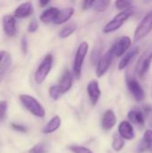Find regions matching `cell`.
Listing matches in <instances>:
<instances>
[{
    "label": "cell",
    "mask_w": 152,
    "mask_h": 153,
    "mask_svg": "<svg viewBox=\"0 0 152 153\" xmlns=\"http://www.w3.org/2000/svg\"><path fill=\"white\" fill-rule=\"evenodd\" d=\"M20 101L22 104V106L34 117L43 118L46 115L45 108L40 104V102L35 99L33 96L28 95V94H22L19 96Z\"/></svg>",
    "instance_id": "6da1fadb"
},
{
    "label": "cell",
    "mask_w": 152,
    "mask_h": 153,
    "mask_svg": "<svg viewBox=\"0 0 152 153\" xmlns=\"http://www.w3.org/2000/svg\"><path fill=\"white\" fill-rule=\"evenodd\" d=\"M133 14V10L131 8L120 11L111 21H109L104 27H103V32L104 33H112L118 29H120L124 23Z\"/></svg>",
    "instance_id": "7a4b0ae2"
},
{
    "label": "cell",
    "mask_w": 152,
    "mask_h": 153,
    "mask_svg": "<svg viewBox=\"0 0 152 153\" xmlns=\"http://www.w3.org/2000/svg\"><path fill=\"white\" fill-rule=\"evenodd\" d=\"M88 50H89V44L86 41L82 42L76 50L73 65V74L76 79H79L82 75V65H83L85 57L88 54Z\"/></svg>",
    "instance_id": "3957f363"
},
{
    "label": "cell",
    "mask_w": 152,
    "mask_h": 153,
    "mask_svg": "<svg viewBox=\"0 0 152 153\" xmlns=\"http://www.w3.org/2000/svg\"><path fill=\"white\" fill-rule=\"evenodd\" d=\"M52 66H53V56L51 54H47L45 56L41 63L39 65L34 74V80L36 83L41 84L42 82H44V81L49 74Z\"/></svg>",
    "instance_id": "277c9868"
},
{
    "label": "cell",
    "mask_w": 152,
    "mask_h": 153,
    "mask_svg": "<svg viewBox=\"0 0 152 153\" xmlns=\"http://www.w3.org/2000/svg\"><path fill=\"white\" fill-rule=\"evenodd\" d=\"M152 30V10H151L141 21L135 29L133 34V41L137 42L146 36H148Z\"/></svg>",
    "instance_id": "5b68a950"
},
{
    "label": "cell",
    "mask_w": 152,
    "mask_h": 153,
    "mask_svg": "<svg viewBox=\"0 0 152 153\" xmlns=\"http://www.w3.org/2000/svg\"><path fill=\"white\" fill-rule=\"evenodd\" d=\"M151 62L152 48H150L142 53V55L139 58L137 65H136V67H135V72L140 78L145 77V75L147 74V73L150 70Z\"/></svg>",
    "instance_id": "8992f818"
},
{
    "label": "cell",
    "mask_w": 152,
    "mask_h": 153,
    "mask_svg": "<svg viewBox=\"0 0 152 153\" xmlns=\"http://www.w3.org/2000/svg\"><path fill=\"white\" fill-rule=\"evenodd\" d=\"M132 46V39L128 36L121 37L109 49L114 57L123 56Z\"/></svg>",
    "instance_id": "52a82bcc"
},
{
    "label": "cell",
    "mask_w": 152,
    "mask_h": 153,
    "mask_svg": "<svg viewBox=\"0 0 152 153\" xmlns=\"http://www.w3.org/2000/svg\"><path fill=\"white\" fill-rule=\"evenodd\" d=\"M126 85L127 88L132 94V96L134 98V100L138 102L142 101L145 99V92L140 82L133 77H129L126 80Z\"/></svg>",
    "instance_id": "ba28073f"
},
{
    "label": "cell",
    "mask_w": 152,
    "mask_h": 153,
    "mask_svg": "<svg viewBox=\"0 0 152 153\" xmlns=\"http://www.w3.org/2000/svg\"><path fill=\"white\" fill-rule=\"evenodd\" d=\"M113 55L110 50L106 52L103 56H101L97 63V68H96V75L100 78L102 77L109 69L112 60H113Z\"/></svg>",
    "instance_id": "9c48e42d"
},
{
    "label": "cell",
    "mask_w": 152,
    "mask_h": 153,
    "mask_svg": "<svg viewBox=\"0 0 152 153\" xmlns=\"http://www.w3.org/2000/svg\"><path fill=\"white\" fill-rule=\"evenodd\" d=\"M2 23L4 31L7 37H13L16 34V21L14 16L10 14L4 15Z\"/></svg>",
    "instance_id": "30bf717a"
},
{
    "label": "cell",
    "mask_w": 152,
    "mask_h": 153,
    "mask_svg": "<svg viewBox=\"0 0 152 153\" xmlns=\"http://www.w3.org/2000/svg\"><path fill=\"white\" fill-rule=\"evenodd\" d=\"M87 92L90 98V100L93 106H95L101 95V91L99 88V82L97 80H92L90 81L88 85H87Z\"/></svg>",
    "instance_id": "8fae6325"
},
{
    "label": "cell",
    "mask_w": 152,
    "mask_h": 153,
    "mask_svg": "<svg viewBox=\"0 0 152 153\" xmlns=\"http://www.w3.org/2000/svg\"><path fill=\"white\" fill-rule=\"evenodd\" d=\"M116 116L112 109L105 111L101 117V127L105 131H110L116 125Z\"/></svg>",
    "instance_id": "7c38bea8"
},
{
    "label": "cell",
    "mask_w": 152,
    "mask_h": 153,
    "mask_svg": "<svg viewBox=\"0 0 152 153\" xmlns=\"http://www.w3.org/2000/svg\"><path fill=\"white\" fill-rule=\"evenodd\" d=\"M118 134L125 140H133L135 137L134 130L129 121H122L118 126Z\"/></svg>",
    "instance_id": "4fadbf2b"
},
{
    "label": "cell",
    "mask_w": 152,
    "mask_h": 153,
    "mask_svg": "<svg viewBox=\"0 0 152 153\" xmlns=\"http://www.w3.org/2000/svg\"><path fill=\"white\" fill-rule=\"evenodd\" d=\"M73 86V74L69 70H65L60 79L58 87L62 94L69 91Z\"/></svg>",
    "instance_id": "5bb4252c"
},
{
    "label": "cell",
    "mask_w": 152,
    "mask_h": 153,
    "mask_svg": "<svg viewBox=\"0 0 152 153\" xmlns=\"http://www.w3.org/2000/svg\"><path fill=\"white\" fill-rule=\"evenodd\" d=\"M140 52V48L139 47H135L133 48V49L127 51L122 57V59L120 60L119 62V65H118V69L119 70H124L125 68H126L129 64L132 62V60L139 54Z\"/></svg>",
    "instance_id": "9a60e30c"
},
{
    "label": "cell",
    "mask_w": 152,
    "mask_h": 153,
    "mask_svg": "<svg viewBox=\"0 0 152 153\" xmlns=\"http://www.w3.org/2000/svg\"><path fill=\"white\" fill-rule=\"evenodd\" d=\"M73 13H74V9L73 7H66L65 9L59 10L53 23L59 25V24H63L72 18V16L73 15Z\"/></svg>",
    "instance_id": "2e32d148"
},
{
    "label": "cell",
    "mask_w": 152,
    "mask_h": 153,
    "mask_svg": "<svg viewBox=\"0 0 152 153\" xmlns=\"http://www.w3.org/2000/svg\"><path fill=\"white\" fill-rule=\"evenodd\" d=\"M33 13V7L31 3L25 2L20 4L14 11V17L16 18H26Z\"/></svg>",
    "instance_id": "e0dca14e"
},
{
    "label": "cell",
    "mask_w": 152,
    "mask_h": 153,
    "mask_svg": "<svg viewBox=\"0 0 152 153\" xmlns=\"http://www.w3.org/2000/svg\"><path fill=\"white\" fill-rule=\"evenodd\" d=\"M61 126V118L59 116H54L45 126L42 132L45 134H50L56 132Z\"/></svg>",
    "instance_id": "ac0fdd59"
},
{
    "label": "cell",
    "mask_w": 152,
    "mask_h": 153,
    "mask_svg": "<svg viewBox=\"0 0 152 153\" xmlns=\"http://www.w3.org/2000/svg\"><path fill=\"white\" fill-rule=\"evenodd\" d=\"M58 9L56 7H49L46 9L39 16V20L44 22V23H50L54 22L57 13H58Z\"/></svg>",
    "instance_id": "d6986e66"
},
{
    "label": "cell",
    "mask_w": 152,
    "mask_h": 153,
    "mask_svg": "<svg viewBox=\"0 0 152 153\" xmlns=\"http://www.w3.org/2000/svg\"><path fill=\"white\" fill-rule=\"evenodd\" d=\"M127 117L129 118V121L138 125V126H143L145 124V118L143 116V113L140 109H132L128 112Z\"/></svg>",
    "instance_id": "ffe728a7"
},
{
    "label": "cell",
    "mask_w": 152,
    "mask_h": 153,
    "mask_svg": "<svg viewBox=\"0 0 152 153\" xmlns=\"http://www.w3.org/2000/svg\"><path fill=\"white\" fill-rule=\"evenodd\" d=\"M0 64H1V65H0V82H1V81L4 79V75L6 74V73L8 72V70L12 65V59H11L10 55L5 53V55Z\"/></svg>",
    "instance_id": "44dd1931"
},
{
    "label": "cell",
    "mask_w": 152,
    "mask_h": 153,
    "mask_svg": "<svg viewBox=\"0 0 152 153\" xmlns=\"http://www.w3.org/2000/svg\"><path fill=\"white\" fill-rule=\"evenodd\" d=\"M77 29V24L76 23H70L67 24L66 26H65L59 32L58 36L61 39H66L68 37H70L73 33H74V31Z\"/></svg>",
    "instance_id": "7402d4cb"
},
{
    "label": "cell",
    "mask_w": 152,
    "mask_h": 153,
    "mask_svg": "<svg viewBox=\"0 0 152 153\" xmlns=\"http://www.w3.org/2000/svg\"><path fill=\"white\" fill-rule=\"evenodd\" d=\"M125 140L123 139L119 134H115L113 137V142H112V148L115 152H120L123 150L125 146Z\"/></svg>",
    "instance_id": "603a6c76"
},
{
    "label": "cell",
    "mask_w": 152,
    "mask_h": 153,
    "mask_svg": "<svg viewBox=\"0 0 152 153\" xmlns=\"http://www.w3.org/2000/svg\"><path fill=\"white\" fill-rule=\"evenodd\" d=\"M111 4V0H96L93 6L94 10L98 13L105 12Z\"/></svg>",
    "instance_id": "cb8c5ba5"
},
{
    "label": "cell",
    "mask_w": 152,
    "mask_h": 153,
    "mask_svg": "<svg viewBox=\"0 0 152 153\" xmlns=\"http://www.w3.org/2000/svg\"><path fill=\"white\" fill-rule=\"evenodd\" d=\"M142 145L145 150L152 152V130H146L143 134Z\"/></svg>",
    "instance_id": "d4e9b609"
},
{
    "label": "cell",
    "mask_w": 152,
    "mask_h": 153,
    "mask_svg": "<svg viewBox=\"0 0 152 153\" xmlns=\"http://www.w3.org/2000/svg\"><path fill=\"white\" fill-rule=\"evenodd\" d=\"M134 0H116L115 5L117 10L123 11L132 7V4Z\"/></svg>",
    "instance_id": "484cf974"
},
{
    "label": "cell",
    "mask_w": 152,
    "mask_h": 153,
    "mask_svg": "<svg viewBox=\"0 0 152 153\" xmlns=\"http://www.w3.org/2000/svg\"><path fill=\"white\" fill-rule=\"evenodd\" d=\"M48 152V147L46 143H38L34 145L30 151L29 153H47Z\"/></svg>",
    "instance_id": "4316f807"
},
{
    "label": "cell",
    "mask_w": 152,
    "mask_h": 153,
    "mask_svg": "<svg viewBox=\"0 0 152 153\" xmlns=\"http://www.w3.org/2000/svg\"><path fill=\"white\" fill-rule=\"evenodd\" d=\"M48 92H49L50 98L52 100H58V99L60 98V96L62 94L61 91H60V90H59L58 85H54V86L50 87Z\"/></svg>",
    "instance_id": "83f0119b"
},
{
    "label": "cell",
    "mask_w": 152,
    "mask_h": 153,
    "mask_svg": "<svg viewBox=\"0 0 152 153\" xmlns=\"http://www.w3.org/2000/svg\"><path fill=\"white\" fill-rule=\"evenodd\" d=\"M69 150L73 153H93L89 148L78 145H72L69 147Z\"/></svg>",
    "instance_id": "f1b7e54d"
},
{
    "label": "cell",
    "mask_w": 152,
    "mask_h": 153,
    "mask_svg": "<svg viewBox=\"0 0 152 153\" xmlns=\"http://www.w3.org/2000/svg\"><path fill=\"white\" fill-rule=\"evenodd\" d=\"M7 108H8V105L5 100L0 101V122L5 119L6 114H7Z\"/></svg>",
    "instance_id": "f546056e"
},
{
    "label": "cell",
    "mask_w": 152,
    "mask_h": 153,
    "mask_svg": "<svg viewBox=\"0 0 152 153\" xmlns=\"http://www.w3.org/2000/svg\"><path fill=\"white\" fill-rule=\"evenodd\" d=\"M38 28H39L38 21H37L36 19H32V20L29 22V24H28V28H27V29H28V31H29V32L33 33V32L37 31Z\"/></svg>",
    "instance_id": "4dcf8cb0"
},
{
    "label": "cell",
    "mask_w": 152,
    "mask_h": 153,
    "mask_svg": "<svg viewBox=\"0 0 152 153\" xmlns=\"http://www.w3.org/2000/svg\"><path fill=\"white\" fill-rule=\"evenodd\" d=\"M11 126L12 128L16 131V132H19V133H27V127L25 126H22V125H19V124H14V123H12L11 124Z\"/></svg>",
    "instance_id": "1f68e13d"
},
{
    "label": "cell",
    "mask_w": 152,
    "mask_h": 153,
    "mask_svg": "<svg viewBox=\"0 0 152 153\" xmlns=\"http://www.w3.org/2000/svg\"><path fill=\"white\" fill-rule=\"evenodd\" d=\"M21 48H22V52L25 55L28 51V40H27V38L24 36L22 38V40H21Z\"/></svg>",
    "instance_id": "d6a6232c"
},
{
    "label": "cell",
    "mask_w": 152,
    "mask_h": 153,
    "mask_svg": "<svg viewBox=\"0 0 152 153\" xmlns=\"http://www.w3.org/2000/svg\"><path fill=\"white\" fill-rule=\"evenodd\" d=\"M96 0H83V4H82V7L84 10H88L90 7L93 6L94 3Z\"/></svg>",
    "instance_id": "836d02e7"
},
{
    "label": "cell",
    "mask_w": 152,
    "mask_h": 153,
    "mask_svg": "<svg viewBox=\"0 0 152 153\" xmlns=\"http://www.w3.org/2000/svg\"><path fill=\"white\" fill-rule=\"evenodd\" d=\"M39 5L41 7H45L46 5L48 4V3L50 2V0H39Z\"/></svg>",
    "instance_id": "e575fe53"
},
{
    "label": "cell",
    "mask_w": 152,
    "mask_h": 153,
    "mask_svg": "<svg viewBox=\"0 0 152 153\" xmlns=\"http://www.w3.org/2000/svg\"><path fill=\"white\" fill-rule=\"evenodd\" d=\"M4 55H5V52H4V51L0 50V63H1V61L3 60V58H4Z\"/></svg>",
    "instance_id": "d590c367"
},
{
    "label": "cell",
    "mask_w": 152,
    "mask_h": 153,
    "mask_svg": "<svg viewBox=\"0 0 152 153\" xmlns=\"http://www.w3.org/2000/svg\"><path fill=\"white\" fill-rule=\"evenodd\" d=\"M142 2L144 4H150V3H151L152 0H142Z\"/></svg>",
    "instance_id": "8d00e7d4"
}]
</instances>
